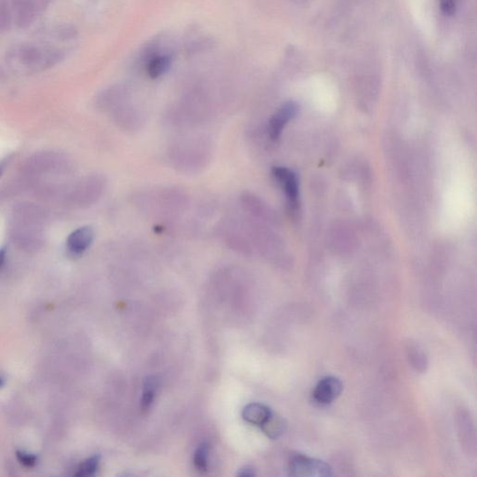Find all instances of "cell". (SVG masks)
Wrapping results in <instances>:
<instances>
[{"label": "cell", "instance_id": "52a82bcc", "mask_svg": "<svg viewBox=\"0 0 477 477\" xmlns=\"http://www.w3.org/2000/svg\"><path fill=\"white\" fill-rule=\"evenodd\" d=\"M271 410L265 404L252 403L247 404L242 410V418L248 423L261 427L271 417Z\"/></svg>", "mask_w": 477, "mask_h": 477}, {"label": "cell", "instance_id": "2e32d148", "mask_svg": "<svg viewBox=\"0 0 477 477\" xmlns=\"http://www.w3.org/2000/svg\"><path fill=\"white\" fill-rule=\"evenodd\" d=\"M441 10L447 16L456 13L457 0H441Z\"/></svg>", "mask_w": 477, "mask_h": 477}, {"label": "cell", "instance_id": "8992f818", "mask_svg": "<svg viewBox=\"0 0 477 477\" xmlns=\"http://www.w3.org/2000/svg\"><path fill=\"white\" fill-rule=\"evenodd\" d=\"M173 58L172 54L163 53L158 54L151 59L147 61L146 63L147 75L150 79L157 80L163 76L172 66Z\"/></svg>", "mask_w": 477, "mask_h": 477}, {"label": "cell", "instance_id": "5b68a950", "mask_svg": "<svg viewBox=\"0 0 477 477\" xmlns=\"http://www.w3.org/2000/svg\"><path fill=\"white\" fill-rule=\"evenodd\" d=\"M297 106L296 103L287 102L283 105L271 117L270 125H268V135L271 140H278L281 137L283 130L286 124L292 118L296 117L297 113Z\"/></svg>", "mask_w": 477, "mask_h": 477}, {"label": "cell", "instance_id": "30bf717a", "mask_svg": "<svg viewBox=\"0 0 477 477\" xmlns=\"http://www.w3.org/2000/svg\"><path fill=\"white\" fill-rule=\"evenodd\" d=\"M17 11V22L20 27L30 24L34 14V4L31 0H14Z\"/></svg>", "mask_w": 477, "mask_h": 477}, {"label": "cell", "instance_id": "ffe728a7", "mask_svg": "<svg viewBox=\"0 0 477 477\" xmlns=\"http://www.w3.org/2000/svg\"><path fill=\"white\" fill-rule=\"evenodd\" d=\"M2 381H3V380H2V378H0V386H1V385H2Z\"/></svg>", "mask_w": 477, "mask_h": 477}, {"label": "cell", "instance_id": "8fae6325", "mask_svg": "<svg viewBox=\"0 0 477 477\" xmlns=\"http://www.w3.org/2000/svg\"><path fill=\"white\" fill-rule=\"evenodd\" d=\"M208 457H209V446L204 443L199 446L194 455V465L199 472L205 473L208 469Z\"/></svg>", "mask_w": 477, "mask_h": 477}, {"label": "cell", "instance_id": "9c48e42d", "mask_svg": "<svg viewBox=\"0 0 477 477\" xmlns=\"http://www.w3.org/2000/svg\"><path fill=\"white\" fill-rule=\"evenodd\" d=\"M159 381L155 377L147 378L144 384L143 395L141 399V409L147 411L151 407L157 392Z\"/></svg>", "mask_w": 477, "mask_h": 477}, {"label": "cell", "instance_id": "5bb4252c", "mask_svg": "<svg viewBox=\"0 0 477 477\" xmlns=\"http://www.w3.org/2000/svg\"><path fill=\"white\" fill-rule=\"evenodd\" d=\"M17 458H18L19 461L21 462V464L27 467L34 466L37 462L36 457L32 455V454L25 453L24 451H18V452H17Z\"/></svg>", "mask_w": 477, "mask_h": 477}, {"label": "cell", "instance_id": "7a4b0ae2", "mask_svg": "<svg viewBox=\"0 0 477 477\" xmlns=\"http://www.w3.org/2000/svg\"><path fill=\"white\" fill-rule=\"evenodd\" d=\"M342 391L343 384L340 378L326 377L315 386L314 392H312V398L315 403L320 406H326L337 400Z\"/></svg>", "mask_w": 477, "mask_h": 477}, {"label": "cell", "instance_id": "9a60e30c", "mask_svg": "<svg viewBox=\"0 0 477 477\" xmlns=\"http://www.w3.org/2000/svg\"><path fill=\"white\" fill-rule=\"evenodd\" d=\"M11 16L7 4L4 2L0 4V27L6 28L10 24Z\"/></svg>", "mask_w": 477, "mask_h": 477}, {"label": "cell", "instance_id": "6da1fadb", "mask_svg": "<svg viewBox=\"0 0 477 477\" xmlns=\"http://www.w3.org/2000/svg\"><path fill=\"white\" fill-rule=\"evenodd\" d=\"M289 472L291 476L299 477H328L333 475L330 465L304 455L294 456L290 459Z\"/></svg>", "mask_w": 477, "mask_h": 477}, {"label": "cell", "instance_id": "277c9868", "mask_svg": "<svg viewBox=\"0 0 477 477\" xmlns=\"http://www.w3.org/2000/svg\"><path fill=\"white\" fill-rule=\"evenodd\" d=\"M94 233L91 227L78 228L66 240V250L72 256H80L91 247Z\"/></svg>", "mask_w": 477, "mask_h": 477}, {"label": "cell", "instance_id": "3957f363", "mask_svg": "<svg viewBox=\"0 0 477 477\" xmlns=\"http://www.w3.org/2000/svg\"><path fill=\"white\" fill-rule=\"evenodd\" d=\"M273 175L275 180L281 185L283 192L287 198L289 206L297 208L299 204V179L293 171L285 167H274Z\"/></svg>", "mask_w": 477, "mask_h": 477}, {"label": "cell", "instance_id": "d6986e66", "mask_svg": "<svg viewBox=\"0 0 477 477\" xmlns=\"http://www.w3.org/2000/svg\"><path fill=\"white\" fill-rule=\"evenodd\" d=\"M6 259V249L5 248H0V268L2 267V265L4 264Z\"/></svg>", "mask_w": 477, "mask_h": 477}, {"label": "cell", "instance_id": "4fadbf2b", "mask_svg": "<svg viewBox=\"0 0 477 477\" xmlns=\"http://www.w3.org/2000/svg\"><path fill=\"white\" fill-rule=\"evenodd\" d=\"M40 58H42V56H40L39 51L36 48L27 47L21 51V59L27 65L37 62L40 60Z\"/></svg>", "mask_w": 477, "mask_h": 477}, {"label": "cell", "instance_id": "44dd1931", "mask_svg": "<svg viewBox=\"0 0 477 477\" xmlns=\"http://www.w3.org/2000/svg\"><path fill=\"white\" fill-rule=\"evenodd\" d=\"M1 172H2V168H1V167H0V175H1Z\"/></svg>", "mask_w": 477, "mask_h": 477}, {"label": "cell", "instance_id": "ac0fdd59", "mask_svg": "<svg viewBox=\"0 0 477 477\" xmlns=\"http://www.w3.org/2000/svg\"><path fill=\"white\" fill-rule=\"evenodd\" d=\"M254 476V470L251 467H244L240 471L239 476L249 477Z\"/></svg>", "mask_w": 477, "mask_h": 477}, {"label": "cell", "instance_id": "7c38bea8", "mask_svg": "<svg viewBox=\"0 0 477 477\" xmlns=\"http://www.w3.org/2000/svg\"><path fill=\"white\" fill-rule=\"evenodd\" d=\"M99 465V457L94 456L92 458L86 459L83 461L80 467L78 468L77 473H75L77 476L87 477L94 476L98 469Z\"/></svg>", "mask_w": 477, "mask_h": 477}, {"label": "cell", "instance_id": "e0dca14e", "mask_svg": "<svg viewBox=\"0 0 477 477\" xmlns=\"http://www.w3.org/2000/svg\"><path fill=\"white\" fill-rule=\"evenodd\" d=\"M60 35L63 37V39H72L75 36L74 28L71 27H65L62 30H60Z\"/></svg>", "mask_w": 477, "mask_h": 477}, {"label": "cell", "instance_id": "ba28073f", "mask_svg": "<svg viewBox=\"0 0 477 477\" xmlns=\"http://www.w3.org/2000/svg\"><path fill=\"white\" fill-rule=\"evenodd\" d=\"M260 428L268 438L277 439L285 432V423L281 417L273 412L271 417Z\"/></svg>", "mask_w": 477, "mask_h": 477}]
</instances>
